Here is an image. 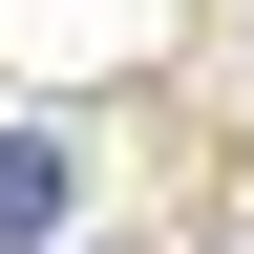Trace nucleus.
Listing matches in <instances>:
<instances>
[{"label":"nucleus","instance_id":"nucleus-1","mask_svg":"<svg viewBox=\"0 0 254 254\" xmlns=\"http://www.w3.org/2000/svg\"><path fill=\"white\" fill-rule=\"evenodd\" d=\"M64 233V148H43V127H0V254H43Z\"/></svg>","mask_w":254,"mask_h":254}]
</instances>
